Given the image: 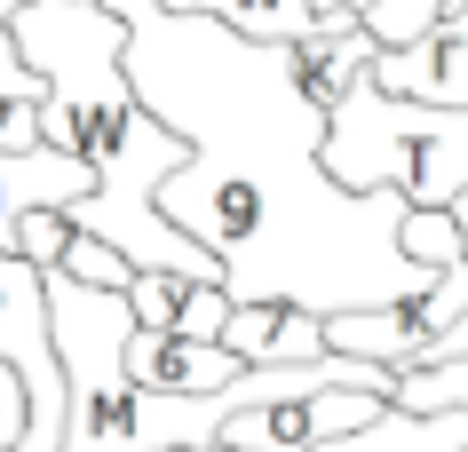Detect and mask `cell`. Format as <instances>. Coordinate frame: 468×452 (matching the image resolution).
<instances>
[{
    "label": "cell",
    "instance_id": "cell-1",
    "mask_svg": "<svg viewBox=\"0 0 468 452\" xmlns=\"http://www.w3.org/2000/svg\"><path fill=\"white\" fill-rule=\"evenodd\" d=\"M112 8L127 16L135 96L191 143V167L167 175L159 206L198 247L222 254V286L239 301H294L334 318L429 294L444 278L405 254L413 191H349L325 167L334 111L294 88L286 40H254L167 0Z\"/></svg>",
    "mask_w": 468,
    "mask_h": 452
},
{
    "label": "cell",
    "instance_id": "cell-2",
    "mask_svg": "<svg viewBox=\"0 0 468 452\" xmlns=\"http://www.w3.org/2000/svg\"><path fill=\"white\" fill-rule=\"evenodd\" d=\"M325 167L349 191H413V206H452L468 191V111L389 96L381 79H366L334 111Z\"/></svg>",
    "mask_w": 468,
    "mask_h": 452
},
{
    "label": "cell",
    "instance_id": "cell-3",
    "mask_svg": "<svg viewBox=\"0 0 468 452\" xmlns=\"http://www.w3.org/2000/svg\"><path fill=\"white\" fill-rule=\"evenodd\" d=\"M0 365L25 373L32 421L8 452H64L72 436V373L56 350V310H48V270H32L25 254L0 247Z\"/></svg>",
    "mask_w": 468,
    "mask_h": 452
},
{
    "label": "cell",
    "instance_id": "cell-4",
    "mask_svg": "<svg viewBox=\"0 0 468 452\" xmlns=\"http://www.w3.org/2000/svg\"><path fill=\"white\" fill-rule=\"evenodd\" d=\"M468 318V262L429 286V294H405V301H373V310H334L325 318V342L342 357H373V365H420L437 333H452Z\"/></svg>",
    "mask_w": 468,
    "mask_h": 452
},
{
    "label": "cell",
    "instance_id": "cell-5",
    "mask_svg": "<svg viewBox=\"0 0 468 452\" xmlns=\"http://www.w3.org/2000/svg\"><path fill=\"white\" fill-rule=\"evenodd\" d=\"M389 405H397L389 389H302V397L230 413L222 445H230V452H318V445H334V436L373 428Z\"/></svg>",
    "mask_w": 468,
    "mask_h": 452
},
{
    "label": "cell",
    "instance_id": "cell-6",
    "mask_svg": "<svg viewBox=\"0 0 468 452\" xmlns=\"http://www.w3.org/2000/svg\"><path fill=\"white\" fill-rule=\"evenodd\" d=\"M373 79H381L389 96L468 111V0H444L437 25L420 32V40H405V48H381V56H373Z\"/></svg>",
    "mask_w": 468,
    "mask_h": 452
},
{
    "label": "cell",
    "instance_id": "cell-7",
    "mask_svg": "<svg viewBox=\"0 0 468 452\" xmlns=\"http://www.w3.org/2000/svg\"><path fill=\"white\" fill-rule=\"evenodd\" d=\"M96 199V167L64 143H32V151H8L0 143V247L16 254V223L32 206H80Z\"/></svg>",
    "mask_w": 468,
    "mask_h": 452
},
{
    "label": "cell",
    "instance_id": "cell-8",
    "mask_svg": "<svg viewBox=\"0 0 468 452\" xmlns=\"http://www.w3.org/2000/svg\"><path fill=\"white\" fill-rule=\"evenodd\" d=\"M127 373L151 381V389H175V397H215V389H230V381H247L254 365L230 350V342H191V333H144L135 326Z\"/></svg>",
    "mask_w": 468,
    "mask_h": 452
},
{
    "label": "cell",
    "instance_id": "cell-9",
    "mask_svg": "<svg viewBox=\"0 0 468 452\" xmlns=\"http://www.w3.org/2000/svg\"><path fill=\"white\" fill-rule=\"evenodd\" d=\"M389 48L373 25H349V32H310V40H286V64H294V88L318 111H342L357 88L373 79V56Z\"/></svg>",
    "mask_w": 468,
    "mask_h": 452
},
{
    "label": "cell",
    "instance_id": "cell-10",
    "mask_svg": "<svg viewBox=\"0 0 468 452\" xmlns=\"http://www.w3.org/2000/svg\"><path fill=\"white\" fill-rule=\"evenodd\" d=\"M222 342L247 357V365H310L325 357V318L318 310H294V301H230V326Z\"/></svg>",
    "mask_w": 468,
    "mask_h": 452
},
{
    "label": "cell",
    "instance_id": "cell-11",
    "mask_svg": "<svg viewBox=\"0 0 468 452\" xmlns=\"http://www.w3.org/2000/svg\"><path fill=\"white\" fill-rule=\"evenodd\" d=\"M318 452H468V413H405V405H389L373 428L334 436Z\"/></svg>",
    "mask_w": 468,
    "mask_h": 452
},
{
    "label": "cell",
    "instance_id": "cell-12",
    "mask_svg": "<svg viewBox=\"0 0 468 452\" xmlns=\"http://www.w3.org/2000/svg\"><path fill=\"white\" fill-rule=\"evenodd\" d=\"M167 8H191V16H222V25L254 32V40H310V32H325L310 0H167Z\"/></svg>",
    "mask_w": 468,
    "mask_h": 452
},
{
    "label": "cell",
    "instance_id": "cell-13",
    "mask_svg": "<svg viewBox=\"0 0 468 452\" xmlns=\"http://www.w3.org/2000/svg\"><path fill=\"white\" fill-rule=\"evenodd\" d=\"M397 405H405V413H468V357L397 365Z\"/></svg>",
    "mask_w": 468,
    "mask_h": 452
},
{
    "label": "cell",
    "instance_id": "cell-14",
    "mask_svg": "<svg viewBox=\"0 0 468 452\" xmlns=\"http://www.w3.org/2000/svg\"><path fill=\"white\" fill-rule=\"evenodd\" d=\"M405 254L413 262H429V270H452V262H468V230L452 206H413L405 215Z\"/></svg>",
    "mask_w": 468,
    "mask_h": 452
},
{
    "label": "cell",
    "instance_id": "cell-15",
    "mask_svg": "<svg viewBox=\"0 0 468 452\" xmlns=\"http://www.w3.org/2000/svg\"><path fill=\"white\" fill-rule=\"evenodd\" d=\"M191 286H198V278H183V270H135V278H127V301H135L144 333H175V318H183Z\"/></svg>",
    "mask_w": 468,
    "mask_h": 452
},
{
    "label": "cell",
    "instance_id": "cell-16",
    "mask_svg": "<svg viewBox=\"0 0 468 452\" xmlns=\"http://www.w3.org/2000/svg\"><path fill=\"white\" fill-rule=\"evenodd\" d=\"M80 223H72V206H32L25 223H16V254H25L32 270H64V254H72Z\"/></svg>",
    "mask_w": 468,
    "mask_h": 452
},
{
    "label": "cell",
    "instance_id": "cell-17",
    "mask_svg": "<svg viewBox=\"0 0 468 452\" xmlns=\"http://www.w3.org/2000/svg\"><path fill=\"white\" fill-rule=\"evenodd\" d=\"M64 270H72V278H88V286H127V278L144 270V262H135V254H120L112 238H88V230H80V238H72V254H64Z\"/></svg>",
    "mask_w": 468,
    "mask_h": 452
},
{
    "label": "cell",
    "instance_id": "cell-18",
    "mask_svg": "<svg viewBox=\"0 0 468 452\" xmlns=\"http://www.w3.org/2000/svg\"><path fill=\"white\" fill-rule=\"evenodd\" d=\"M0 103H48V79L25 64V48H16L8 25H0Z\"/></svg>",
    "mask_w": 468,
    "mask_h": 452
},
{
    "label": "cell",
    "instance_id": "cell-19",
    "mask_svg": "<svg viewBox=\"0 0 468 452\" xmlns=\"http://www.w3.org/2000/svg\"><path fill=\"white\" fill-rule=\"evenodd\" d=\"M0 143H8V151L48 143V135H40V103H8V111H0Z\"/></svg>",
    "mask_w": 468,
    "mask_h": 452
},
{
    "label": "cell",
    "instance_id": "cell-20",
    "mask_svg": "<svg viewBox=\"0 0 468 452\" xmlns=\"http://www.w3.org/2000/svg\"><path fill=\"white\" fill-rule=\"evenodd\" d=\"M215 452H230V445H215Z\"/></svg>",
    "mask_w": 468,
    "mask_h": 452
},
{
    "label": "cell",
    "instance_id": "cell-21",
    "mask_svg": "<svg viewBox=\"0 0 468 452\" xmlns=\"http://www.w3.org/2000/svg\"><path fill=\"white\" fill-rule=\"evenodd\" d=\"M0 111H8V103H0Z\"/></svg>",
    "mask_w": 468,
    "mask_h": 452
}]
</instances>
